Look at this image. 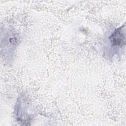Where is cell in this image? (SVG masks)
<instances>
[{"instance_id": "1", "label": "cell", "mask_w": 126, "mask_h": 126, "mask_svg": "<svg viewBox=\"0 0 126 126\" xmlns=\"http://www.w3.org/2000/svg\"><path fill=\"white\" fill-rule=\"evenodd\" d=\"M110 40L114 45H122L125 40V35L122 28L115 31L110 37Z\"/></svg>"}]
</instances>
